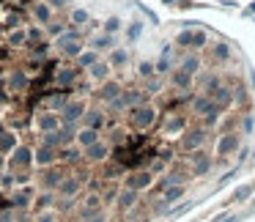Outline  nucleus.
I'll list each match as a JSON object with an SVG mask.
<instances>
[{
	"mask_svg": "<svg viewBox=\"0 0 255 222\" xmlns=\"http://www.w3.org/2000/svg\"><path fill=\"white\" fill-rule=\"evenodd\" d=\"M154 121H156L154 107H134V110L129 112V123H132L134 129H148Z\"/></svg>",
	"mask_w": 255,
	"mask_h": 222,
	"instance_id": "obj_1",
	"label": "nucleus"
},
{
	"mask_svg": "<svg viewBox=\"0 0 255 222\" xmlns=\"http://www.w3.org/2000/svg\"><path fill=\"white\" fill-rule=\"evenodd\" d=\"M30 165H33V148H28V145H17V148L11 151L8 167H11V170H22V167H30Z\"/></svg>",
	"mask_w": 255,
	"mask_h": 222,
	"instance_id": "obj_2",
	"label": "nucleus"
},
{
	"mask_svg": "<svg viewBox=\"0 0 255 222\" xmlns=\"http://www.w3.org/2000/svg\"><path fill=\"white\" fill-rule=\"evenodd\" d=\"M151 184H154V173L137 170V173H132V176H127V181H124V189H134V192H140V189H148Z\"/></svg>",
	"mask_w": 255,
	"mask_h": 222,
	"instance_id": "obj_3",
	"label": "nucleus"
},
{
	"mask_svg": "<svg viewBox=\"0 0 255 222\" xmlns=\"http://www.w3.org/2000/svg\"><path fill=\"white\" fill-rule=\"evenodd\" d=\"M66 178V173H63V167H44V173H41V189H50V192H55L58 187H61V181Z\"/></svg>",
	"mask_w": 255,
	"mask_h": 222,
	"instance_id": "obj_4",
	"label": "nucleus"
},
{
	"mask_svg": "<svg viewBox=\"0 0 255 222\" xmlns=\"http://www.w3.org/2000/svg\"><path fill=\"white\" fill-rule=\"evenodd\" d=\"M83 184H85V178H80V176H66L55 192L61 195V198H77L80 189H83Z\"/></svg>",
	"mask_w": 255,
	"mask_h": 222,
	"instance_id": "obj_5",
	"label": "nucleus"
},
{
	"mask_svg": "<svg viewBox=\"0 0 255 222\" xmlns=\"http://www.w3.org/2000/svg\"><path fill=\"white\" fill-rule=\"evenodd\" d=\"M58 162V148H50V145H39L33 151V165L39 167H52Z\"/></svg>",
	"mask_w": 255,
	"mask_h": 222,
	"instance_id": "obj_6",
	"label": "nucleus"
},
{
	"mask_svg": "<svg viewBox=\"0 0 255 222\" xmlns=\"http://www.w3.org/2000/svg\"><path fill=\"white\" fill-rule=\"evenodd\" d=\"M50 209H55V192L44 189V192L33 195V203H30V211H33V214H41V211H50Z\"/></svg>",
	"mask_w": 255,
	"mask_h": 222,
	"instance_id": "obj_7",
	"label": "nucleus"
},
{
	"mask_svg": "<svg viewBox=\"0 0 255 222\" xmlns=\"http://www.w3.org/2000/svg\"><path fill=\"white\" fill-rule=\"evenodd\" d=\"M107 156H110V145L102 143V140H96L94 145L85 148V159H88V162H105Z\"/></svg>",
	"mask_w": 255,
	"mask_h": 222,
	"instance_id": "obj_8",
	"label": "nucleus"
},
{
	"mask_svg": "<svg viewBox=\"0 0 255 222\" xmlns=\"http://www.w3.org/2000/svg\"><path fill=\"white\" fill-rule=\"evenodd\" d=\"M61 112H63V115H61L63 123H74V121H80V118L85 115V105H83V102H69Z\"/></svg>",
	"mask_w": 255,
	"mask_h": 222,
	"instance_id": "obj_9",
	"label": "nucleus"
},
{
	"mask_svg": "<svg viewBox=\"0 0 255 222\" xmlns=\"http://www.w3.org/2000/svg\"><path fill=\"white\" fill-rule=\"evenodd\" d=\"M116 206H118V211H132L134 206H137V192L134 189H121L118 192V198H116Z\"/></svg>",
	"mask_w": 255,
	"mask_h": 222,
	"instance_id": "obj_10",
	"label": "nucleus"
},
{
	"mask_svg": "<svg viewBox=\"0 0 255 222\" xmlns=\"http://www.w3.org/2000/svg\"><path fill=\"white\" fill-rule=\"evenodd\" d=\"M189 162H192V170H189L192 176H206V173L211 170V156L209 154H200L198 151L195 156H189Z\"/></svg>",
	"mask_w": 255,
	"mask_h": 222,
	"instance_id": "obj_11",
	"label": "nucleus"
},
{
	"mask_svg": "<svg viewBox=\"0 0 255 222\" xmlns=\"http://www.w3.org/2000/svg\"><path fill=\"white\" fill-rule=\"evenodd\" d=\"M192 107H195V112H198V115H220V107H217L214 102L209 99V96H200V99H195Z\"/></svg>",
	"mask_w": 255,
	"mask_h": 222,
	"instance_id": "obj_12",
	"label": "nucleus"
},
{
	"mask_svg": "<svg viewBox=\"0 0 255 222\" xmlns=\"http://www.w3.org/2000/svg\"><path fill=\"white\" fill-rule=\"evenodd\" d=\"M236 145H239V140H236V134H222L220 140H217V156H228V154H233L236 151Z\"/></svg>",
	"mask_w": 255,
	"mask_h": 222,
	"instance_id": "obj_13",
	"label": "nucleus"
},
{
	"mask_svg": "<svg viewBox=\"0 0 255 222\" xmlns=\"http://www.w3.org/2000/svg\"><path fill=\"white\" fill-rule=\"evenodd\" d=\"M121 94H124V91H121V85H118V83H105V85H102V91H96L99 102H107V105H110L113 99H118Z\"/></svg>",
	"mask_w": 255,
	"mask_h": 222,
	"instance_id": "obj_14",
	"label": "nucleus"
},
{
	"mask_svg": "<svg viewBox=\"0 0 255 222\" xmlns=\"http://www.w3.org/2000/svg\"><path fill=\"white\" fill-rule=\"evenodd\" d=\"M74 140H77V145L80 148H88V145H94L96 140H99V132H96V129H80L77 134H74Z\"/></svg>",
	"mask_w": 255,
	"mask_h": 222,
	"instance_id": "obj_15",
	"label": "nucleus"
},
{
	"mask_svg": "<svg viewBox=\"0 0 255 222\" xmlns=\"http://www.w3.org/2000/svg\"><path fill=\"white\" fill-rule=\"evenodd\" d=\"M203 143H206V132H203V129H195V132H189L187 137H184V148H187V151H198Z\"/></svg>",
	"mask_w": 255,
	"mask_h": 222,
	"instance_id": "obj_16",
	"label": "nucleus"
},
{
	"mask_svg": "<svg viewBox=\"0 0 255 222\" xmlns=\"http://www.w3.org/2000/svg\"><path fill=\"white\" fill-rule=\"evenodd\" d=\"M61 126V118L55 115V112H44V115H39V129L41 132H55V129Z\"/></svg>",
	"mask_w": 255,
	"mask_h": 222,
	"instance_id": "obj_17",
	"label": "nucleus"
},
{
	"mask_svg": "<svg viewBox=\"0 0 255 222\" xmlns=\"http://www.w3.org/2000/svg\"><path fill=\"white\" fill-rule=\"evenodd\" d=\"M85 126L88 129H96V132H99L102 126H105V115H102L99 110H85Z\"/></svg>",
	"mask_w": 255,
	"mask_h": 222,
	"instance_id": "obj_18",
	"label": "nucleus"
},
{
	"mask_svg": "<svg viewBox=\"0 0 255 222\" xmlns=\"http://www.w3.org/2000/svg\"><path fill=\"white\" fill-rule=\"evenodd\" d=\"M14 148H17V134L0 132V154H11Z\"/></svg>",
	"mask_w": 255,
	"mask_h": 222,
	"instance_id": "obj_19",
	"label": "nucleus"
},
{
	"mask_svg": "<svg viewBox=\"0 0 255 222\" xmlns=\"http://www.w3.org/2000/svg\"><path fill=\"white\" fill-rule=\"evenodd\" d=\"M184 192H187V189H184V184H176V187H167V189H165V195H162V200H165V203L170 206V203H176L178 198H184Z\"/></svg>",
	"mask_w": 255,
	"mask_h": 222,
	"instance_id": "obj_20",
	"label": "nucleus"
},
{
	"mask_svg": "<svg viewBox=\"0 0 255 222\" xmlns=\"http://www.w3.org/2000/svg\"><path fill=\"white\" fill-rule=\"evenodd\" d=\"M80 154H83L80 148H61V151H58V159L72 165V162H80Z\"/></svg>",
	"mask_w": 255,
	"mask_h": 222,
	"instance_id": "obj_21",
	"label": "nucleus"
},
{
	"mask_svg": "<svg viewBox=\"0 0 255 222\" xmlns=\"http://www.w3.org/2000/svg\"><path fill=\"white\" fill-rule=\"evenodd\" d=\"M107 74H110V63H99V61H96L94 66H91V77H94V80H107Z\"/></svg>",
	"mask_w": 255,
	"mask_h": 222,
	"instance_id": "obj_22",
	"label": "nucleus"
},
{
	"mask_svg": "<svg viewBox=\"0 0 255 222\" xmlns=\"http://www.w3.org/2000/svg\"><path fill=\"white\" fill-rule=\"evenodd\" d=\"M11 88L14 91H25V88H28V74L17 69V72L11 74Z\"/></svg>",
	"mask_w": 255,
	"mask_h": 222,
	"instance_id": "obj_23",
	"label": "nucleus"
},
{
	"mask_svg": "<svg viewBox=\"0 0 255 222\" xmlns=\"http://www.w3.org/2000/svg\"><path fill=\"white\" fill-rule=\"evenodd\" d=\"M173 85H176V88H181V91H187L189 85H192V80H189L187 72H181V69H178V72L173 74Z\"/></svg>",
	"mask_w": 255,
	"mask_h": 222,
	"instance_id": "obj_24",
	"label": "nucleus"
},
{
	"mask_svg": "<svg viewBox=\"0 0 255 222\" xmlns=\"http://www.w3.org/2000/svg\"><path fill=\"white\" fill-rule=\"evenodd\" d=\"M74 77H77V69H63V72H58V85H72L74 83Z\"/></svg>",
	"mask_w": 255,
	"mask_h": 222,
	"instance_id": "obj_25",
	"label": "nucleus"
},
{
	"mask_svg": "<svg viewBox=\"0 0 255 222\" xmlns=\"http://www.w3.org/2000/svg\"><path fill=\"white\" fill-rule=\"evenodd\" d=\"M102 176L107 178V181H113V178H118V176H124V165H105V170H102Z\"/></svg>",
	"mask_w": 255,
	"mask_h": 222,
	"instance_id": "obj_26",
	"label": "nucleus"
},
{
	"mask_svg": "<svg viewBox=\"0 0 255 222\" xmlns=\"http://www.w3.org/2000/svg\"><path fill=\"white\" fill-rule=\"evenodd\" d=\"M96 63V52H80L77 55V66L80 69H91Z\"/></svg>",
	"mask_w": 255,
	"mask_h": 222,
	"instance_id": "obj_27",
	"label": "nucleus"
},
{
	"mask_svg": "<svg viewBox=\"0 0 255 222\" xmlns=\"http://www.w3.org/2000/svg\"><path fill=\"white\" fill-rule=\"evenodd\" d=\"M198 66H200V61H198L195 55H189V58H184V63H181V72L192 74V72H198Z\"/></svg>",
	"mask_w": 255,
	"mask_h": 222,
	"instance_id": "obj_28",
	"label": "nucleus"
},
{
	"mask_svg": "<svg viewBox=\"0 0 255 222\" xmlns=\"http://www.w3.org/2000/svg\"><path fill=\"white\" fill-rule=\"evenodd\" d=\"M250 195H253V187H250V184H247V187H239L236 189V192H233V203H242V200H247L250 198Z\"/></svg>",
	"mask_w": 255,
	"mask_h": 222,
	"instance_id": "obj_29",
	"label": "nucleus"
},
{
	"mask_svg": "<svg viewBox=\"0 0 255 222\" xmlns=\"http://www.w3.org/2000/svg\"><path fill=\"white\" fill-rule=\"evenodd\" d=\"M61 220V214H58L55 209H50V211H41V214H36V222H58Z\"/></svg>",
	"mask_w": 255,
	"mask_h": 222,
	"instance_id": "obj_30",
	"label": "nucleus"
},
{
	"mask_svg": "<svg viewBox=\"0 0 255 222\" xmlns=\"http://www.w3.org/2000/svg\"><path fill=\"white\" fill-rule=\"evenodd\" d=\"M33 14H36V19H39V22H50V8H47L44 3H36Z\"/></svg>",
	"mask_w": 255,
	"mask_h": 222,
	"instance_id": "obj_31",
	"label": "nucleus"
},
{
	"mask_svg": "<svg viewBox=\"0 0 255 222\" xmlns=\"http://www.w3.org/2000/svg\"><path fill=\"white\" fill-rule=\"evenodd\" d=\"M127 61H129L127 50H116V52H113V58H110V66H124Z\"/></svg>",
	"mask_w": 255,
	"mask_h": 222,
	"instance_id": "obj_32",
	"label": "nucleus"
},
{
	"mask_svg": "<svg viewBox=\"0 0 255 222\" xmlns=\"http://www.w3.org/2000/svg\"><path fill=\"white\" fill-rule=\"evenodd\" d=\"M178 129H184V118L181 115H173L170 121L165 123V132H178Z\"/></svg>",
	"mask_w": 255,
	"mask_h": 222,
	"instance_id": "obj_33",
	"label": "nucleus"
},
{
	"mask_svg": "<svg viewBox=\"0 0 255 222\" xmlns=\"http://www.w3.org/2000/svg\"><path fill=\"white\" fill-rule=\"evenodd\" d=\"M137 74H140V77H151V74H154V63L143 61V63L137 66Z\"/></svg>",
	"mask_w": 255,
	"mask_h": 222,
	"instance_id": "obj_34",
	"label": "nucleus"
},
{
	"mask_svg": "<svg viewBox=\"0 0 255 222\" xmlns=\"http://www.w3.org/2000/svg\"><path fill=\"white\" fill-rule=\"evenodd\" d=\"M11 44H25V41H28V33H25V30H17V33H11Z\"/></svg>",
	"mask_w": 255,
	"mask_h": 222,
	"instance_id": "obj_35",
	"label": "nucleus"
},
{
	"mask_svg": "<svg viewBox=\"0 0 255 222\" xmlns=\"http://www.w3.org/2000/svg\"><path fill=\"white\" fill-rule=\"evenodd\" d=\"M178 44H181V47H192V33H189V30L178 33Z\"/></svg>",
	"mask_w": 255,
	"mask_h": 222,
	"instance_id": "obj_36",
	"label": "nucleus"
},
{
	"mask_svg": "<svg viewBox=\"0 0 255 222\" xmlns=\"http://www.w3.org/2000/svg\"><path fill=\"white\" fill-rule=\"evenodd\" d=\"M203 44H206V33H192V47L195 50H200Z\"/></svg>",
	"mask_w": 255,
	"mask_h": 222,
	"instance_id": "obj_37",
	"label": "nucleus"
},
{
	"mask_svg": "<svg viewBox=\"0 0 255 222\" xmlns=\"http://www.w3.org/2000/svg\"><path fill=\"white\" fill-rule=\"evenodd\" d=\"M118 28H121V22H118L116 17H113V19H107V25H105V30H107V33H113V30H118Z\"/></svg>",
	"mask_w": 255,
	"mask_h": 222,
	"instance_id": "obj_38",
	"label": "nucleus"
},
{
	"mask_svg": "<svg viewBox=\"0 0 255 222\" xmlns=\"http://www.w3.org/2000/svg\"><path fill=\"white\" fill-rule=\"evenodd\" d=\"M94 47H96V50H107V47H110V39H107V36H102V39L94 41Z\"/></svg>",
	"mask_w": 255,
	"mask_h": 222,
	"instance_id": "obj_39",
	"label": "nucleus"
},
{
	"mask_svg": "<svg viewBox=\"0 0 255 222\" xmlns=\"http://www.w3.org/2000/svg\"><path fill=\"white\" fill-rule=\"evenodd\" d=\"M167 69H170V61H167V58H162V61L156 63V72H159V74H165Z\"/></svg>",
	"mask_w": 255,
	"mask_h": 222,
	"instance_id": "obj_40",
	"label": "nucleus"
},
{
	"mask_svg": "<svg viewBox=\"0 0 255 222\" xmlns=\"http://www.w3.org/2000/svg\"><path fill=\"white\" fill-rule=\"evenodd\" d=\"M72 19H74V22H88V14H85V11H74Z\"/></svg>",
	"mask_w": 255,
	"mask_h": 222,
	"instance_id": "obj_41",
	"label": "nucleus"
},
{
	"mask_svg": "<svg viewBox=\"0 0 255 222\" xmlns=\"http://www.w3.org/2000/svg\"><path fill=\"white\" fill-rule=\"evenodd\" d=\"M162 170H165V162H162V159H156L154 165H151V170H148V173H162Z\"/></svg>",
	"mask_w": 255,
	"mask_h": 222,
	"instance_id": "obj_42",
	"label": "nucleus"
},
{
	"mask_svg": "<svg viewBox=\"0 0 255 222\" xmlns=\"http://www.w3.org/2000/svg\"><path fill=\"white\" fill-rule=\"evenodd\" d=\"M214 52H217V58H228V47H225V44H220Z\"/></svg>",
	"mask_w": 255,
	"mask_h": 222,
	"instance_id": "obj_43",
	"label": "nucleus"
},
{
	"mask_svg": "<svg viewBox=\"0 0 255 222\" xmlns=\"http://www.w3.org/2000/svg\"><path fill=\"white\" fill-rule=\"evenodd\" d=\"M88 222H107V214H105V211H99V214H96V217H91Z\"/></svg>",
	"mask_w": 255,
	"mask_h": 222,
	"instance_id": "obj_44",
	"label": "nucleus"
},
{
	"mask_svg": "<svg viewBox=\"0 0 255 222\" xmlns=\"http://www.w3.org/2000/svg\"><path fill=\"white\" fill-rule=\"evenodd\" d=\"M50 33H52V36H61V33H63V25H52Z\"/></svg>",
	"mask_w": 255,
	"mask_h": 222,
	"instance_id": "obj_45",
	"label": "nucleus"
},
{
	"mask_svg": "<svg viewBox=\"0 0 255 222\" xmlns=\"http://www.w3.org/2000/svg\"><path fill=\"white\" fill-rule=\"evenodd\" d=\"M244 132H253V118H244Z\"/></svg>",
	"mask_w": 255,
	"mask_h": 222,
	"instance_id": "obj_46",
	"label": "nucleus"
},
{
	"mask_svg": "<svg viewBox=\"0 0 255 222\" xmlns=\"http://www.w3.org/2000/svg\"><path fill=\"white\" fill-rule=\"evenodd\" d=\"M3 167H6V156L0 154V176H3Z\"/></svg>",
	"mask_w": 255,
	"mask_h": 222,
	"instance_id": "obj_47",
	"label": "nucleus"
},
{
	"mask_svg": "<svg viewBox=\"0 0 255 222\" xmlns=\"http://www.w3.org/2000/svg\"><path fill=\"white\" fill-rule=\"evenodd\" d=\"M220 222H239V217H222Z\"/></svg>",
	"mask_w": 255,
	"mask_h": 222,
	"instance_id": "obj_48",
	"label": "nucleus"
},
{
	"mask_svg": "<svg viewBox=\"0 0 255 222\" xmlns=\"http://www.w3.org/2000/svg\"><path fill=\"white\" fill-rule=\"evenodd\" d=\"M52 3H55V6H63V3H69V0H52Z\"/></svg>",
	"mask_w": 255,
	"mask_h": 222,
	"instance_id": "obj_49",
	"label": "nucleus"
},
{
	"mask_svg": "<svg viewBox=\"0 0 255 222\" xmlns=\"http://www.w3.org/2000/svg\"><path fill=\"white\" fill-rule=\"evenodd\" d=\"M3 200H6V192H3V189H0V203H3Z\"/></svg>",
	"mask_w": 255,
	"mask_h": 222,
	"instance_id": "obj_50",
	"label": "nucleus"
},
{
	"mask_svg": "<svg viewBox=\"0 0 255 222\" xmlns=\"http://www.w3.org/2000/svg\"><path fill=\"white\" fill-rule=\"evenodd\" d=\"M127 222H140V220H127Z\"/></svg>",
	"mask_w": 255,
	"mask_h": 222,
	"instance_id": "obj_51",
	"label": "nucleus"
}]
</instances>
